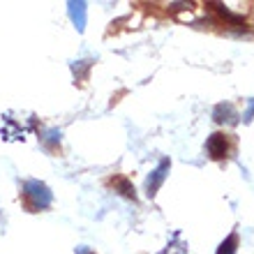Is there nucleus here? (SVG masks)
Returning a JSON list of instances; mask_svg holds the SVG:
<instances>
[{"label": "nucleus", "mask_w": 254, "mask_h": 254, "mask_svg": "<svg viewBox=\"0 0 254 254\" xmlns=\"http://www.w3.org/2000/svg\"><path fill=\"white\" fill-rule=\"evenodd\" d=\"M51 199H54V194L51 190L40 181H26L23 183V203H26L28 210H44V208L51 206Z\"/></svg>", "instance_id": "f257e3e1"}, {"label": "nucleus", "mask_w": 254, "mask_h": 254, "mask_svg": "<svg viewBox=\"0 0 254 254\" xmlns=\"http://www.w3.org/2000/svg\"><path fill=\"white\" fill-rule=\"evenodd\" d=\"M169 167H171V162H169V160H162L160 167H157L153 174H150V178L146 181L148 196H155V194H157V190L162 188V183H164V178H167V174H169Z\"/></svg>", "instance_id": "f03ea898"}, {"label": "nucleus", "mask_w": 254, "mask_h": 254, "mask_svg": "<svg viewBox=\"0 0 254 254\" xmlns=\"http://www.w3.org/2000/svg\"><path fill=\"white\" fill-rule=\"evenodd\" d=\"M206 150H208V155H210L213 160H224V157H227V150H229L227 136L220 134V132L210 134V139L206 141Z\"/></svg>", "instance_id": "7ed1b4c3"}, {"label": "nucleus", "mask_w": 254, "mask_h": 254, "mask_svg": "<svg viewBox=\"0 0 254 254\" xmlns=\"http://www.w3.org/2000/svg\"><path fill=\"white\" fill-rule=\"evenodd\" d=\"M69 19L79 30H83L86 28V2H69Z\"/></svg>", "instance_id": "20e7f679"}, {"label": "nucleus", "mask_w": 254, "mask_h": 254, "mask_svg": "<svg viewBox=\"0 0 254 254\" xmlns=\"http://www.w3.org/2000/svg\"><path fill=\"white\" fill-rule=\"evenodd\" d=\"M213 118L217 123H236L238 121V114H236V109L231 107V104H217Z\"/></svg>", "instance_id": "39448f33"}, {"label": "nucleus", "mask_w": 254, "mask_h": 254, "mask_svg": "<svg viewBox=\"0 0 254 254\" xmlns=\"http://www.w3.org/2000/svg\"><path fill=\"white\" fill-rule=\"evenodd\" d=\"M238 252V234H229L224 241H222V245L217 248V252L215 254H236Z\"/></svg>", "instance_id": "423d86ee"}, {"label": "nucleus", "mask_w": 254, "mask_h": 254, "mask_svg": "<svg viewBox=\"0 0 254 254\" xmlns=\"http://www.w3.org/2000/svg\"><path fill=\"white\" fill-rule=\"evenodd\" d=\"M162 254H188V248H185V243H181V236L174 234V241L169 243Z\"/></svg>", "instance_id": "0eeeda50"}, {"label": "nucleus", "mask_w": 254, "mask_h": 254, "mask_svg": "<svg viewBox=\"0 0 254 254\" xmlns=\"http://www.w3.org/2000/svg\"><path fill=\"white\" fill-rule=\"evenodd\" d=\"M116 188L121 190V194L129 196V199H136V194H134V185L129 181H125V178H118V181H116Z\"/></svg>", "instance_id": "6e6552de"}, {"label": "nucleus", "mask_w": 254, "mask_h": 254, "mask_svg": "<svg viewBox=\"0 0 254 254\" xmlns=\"http://www.w3.org/2000/svg\"><path fill=\"white\" fill-rule=\"evenodd\" d=\"M252 116H254V100L250 102V107H248V111H245V116H243V121L250 123V121H252Z\"/></svg>", "instance_id": "1a4fd4ad"}]
</instances>
